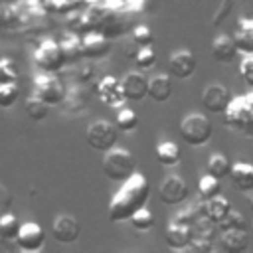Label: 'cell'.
Wrapping results in <instances>:
<instances>
[{
  "label": "cell",
  "instance_id": "cell-1",
  "mask_svg": "<svg viewBox=\"0 0 253 253\" xmlns=\"http://www.w3.org/2000/svg\"><path fill=\"white\" fill-rule=\"evenodd\" d=\"M150 196V184L148 180L134 172L130 178H126L125 182H121V188L117 190V194L111 198L109 204V219L115 223L126 221L132 217V213L140 208L146 206Z\"/></svg>",
  "mask_w": 253,
  "mask_h": 253
},
{
  "label": "cell",
  "instance_id": "cell-2",
  "mask_svg": "<svg viewBox=\"0 0 253 253\" xmlns=\"http://www.w3.org/2000/svg\"><path fill=\"white\" fill-rule=\"evenodd\" d=\"M101 168L105 172V176L113 182H125L126 178H130L136 172V158L132 156V152H128L126 148H117L113 146L111 150L105 152Z\"/></svg>",
  "mask_w": 253,
  "mask_h": 253
},
{
  "label": "cell",
  "instance_id": "cell-3",
  "mask_svg": "<svg viewBox=\"0 0 253 253\" xmlns=\"http://www.w3.org/2000/svg\"><path fill=\"white\" fill-rule=\"evenodd\" d=\"M213 134L211 121L202 113H190L180 121V136L188 146H204Z\"/></svg>",
  "mask_w": 253,
  "mask_h": 253
},
{
  "label": "cell",
  "instance_id": "cell-4",
  "mask_svg": "<svg viewBox=\"0 0 253 253\" xmlns=\"http://www.w3.org/2000/svg\"><path fill=\"white\" fill-rule=\"evenodd\" d=\"M117 136H119V126L113 125L111 121H105V119H99L95 123H91L85 130V140L91 148L99 150V152H107L115 146L117 142Z\"/></svg>",
  "mask_w": 253,
  "mask_h": 253
},
{
  "label": "cell",
  "instance_id": "cell-5",
  "mask_svg": "<svg viewBox=\"0 0 253 253\" xmlns=\"http://www.w3.org/2000/svg\"><path fill=\"white\" fill-rule=\"evenodd\" d=\"M34 63L43 73H55V71H59L63 67V63H65V55L61 51L59 42L43 40L36 47V51H34Z\"/></svg>",
  "mask_w": 253,
  "mask_h": 253
},
{
  "label": "cell",
  "instance_id": "cell-6",
  "mask_svg": "<svg viewBox=\"0 0 253 253\" xmlns=\"http://www.w3.org/2000/svg\"><path fill=\"white\" fill-rule=\"evenodd\" d=\"M32 95L40 97L47 105H59L61 101H65V89L61 85V81L57 77H53L51 73H43L34 79Z\"/></svg>",
  "mask_w": 253,
  "mask_h": 253
},
{
  "label": "cell",
  "instance_id": "cell-7",
  "mask_svg": "<svg viewBox=\"0 0 253 253\" xmlns=\"http://www.w3.org/2000/svg\"><path fill=\"white\" fill-rule=\"evenodd\" d=\"M188 184L182 176H166L162 182H160V188H158V198L162 204L166 206H178L182 202H186L188 198Z\"/></svg>",
  "mask_w": 253,
  "mask_h": 253
},
{
  "label": "cell",
  "instance_id": "cell-8",
  "mask_svg": "<svg viewBox=\"0 0 253 253\" xmlns=\"http://www.w3.org/2000/svg\"><path fill=\"white\" fill-rule=\"evenodd\" d=\"M43 243H45V231L42 229L40 223L26 221V223L20 225V231H18V237H16L18 249L28 251V253H36L43 247Z\"/></svg>",
  "mask_w": 253,
  "mask_h": 253
},
{
  "label": "cell",
  "instance_id": "cell-9",
  "mask_svg": "<svg viewBox=\"0 0 253 253\" xmlns=\"http://www.w3.org/2000/svg\"><path fill=\"white\" fill-rule=\"evenodd\" d=\"M79 233H81V225L79 221L69 215V213H59L53 217V223H51V237L57 241V243H75L79 239Z\"/></svg>",
  "mask_w": 253,
  "mask_h": 253
},
{
  "label": "cell",
  "instance_id": "cell-10",
  "mask_svg": "<svg viewBox=\"0 0 253 253\" xmlns=\"http://www.w3.org/2000/svg\"><path fill=\"white\" fill-rule=\"evenodd\" d=\"M97 95L99 99L107 105V107H113V109H121L125 107V103L128 101L125 91H123V83L115 77H103L99 83H97Z\"/></svg>",
  "mask_w": 253,
  "mask_h": 253
},
{
  "label": "cell",
  "instance_id": "cell-11",
  "mask_svg": "<svg viewBox=\"0 0 253 253\" xmlns=\"http://www.w3.org/2000/svg\"><path fill=\"white\" fill-rule=\"evenodd\" d=\"M229 103H231V93L219 83L208 85L202 93V105L210 113H225Z\"/></svg>",
  "mask_w": 253,
  "mask_h": 253
},
{
  "label": "cell",
  "instance_id": "cell-12",
  "mask_svg": "<svg viewBox=\"0 0 253 253\" xmlns=\"http://www.w3.org/2000/svg\"><path fill=\"white\" fill-rule=\"evenodd\" d=\"M168 71L176 79H188L196 71V55L190 49H178L168 57Z\"/></svg>",
  "mask_w": 253,
  "mask_h": 253
},
{
  "label": "cell",
  "instance_id": "cell-13",
  "mask_svg": "<svg viewBox=\"0 0 253 253\" xmlns=\"http://www.w3.org/2000/svg\"><path fill=\"white\" fill-rule=\"evenodd\" d=\"M81 43H83V57L89 59H101L111 51L109 36L99 30H89V34L83 36Z\"/></svg>",
  "mask_w": 253,
  "mask_h": 253
},
{
  "label": "cell",
  "instance_id": "cell-14",
  "mask_svg": "<svg viewBox=\"0 0 253 253\" xmlns=\"http://www.w3.org/2000/svg\"><path fill=\"white\" fill-rule=\"evenodd\" d=\"M190 243H192V225L172 219L166 227V245L174 251H182L188 249Z\"/></svg>",
  "mask_w": 253,
  "mask_h": 253
},
{
  "label": "cell",
  "instance_id": "cell-15",
  "mask_svg": "<svg viewBox=\"0 0 253 253\" xmlns=\"http://www.w3.org/2000/svg\"><path fill=\"white\" fill-rule=\"evenodd\" d=\"M121 83L128 101H142L148 95V79L138 71H128L121 79Z\"/></svg>",
  "mask_w": 253,
  "mask_h": 253
},
{
  "label": "cell",
  "instance_id": "cell-16",
  "mask_svg": "<svg viewBox=\"0 0 253 253\" xmlns=\"http://www.w3.org/2000/svg\"><path fill=\"white\" fill-rule=\"evenodd\" d=\"M237 51H239V49H237L235 40L229 38L227 34H219V36H215L213 42H211V55H213V59L219 61V63H229V61H233L235 55H237Z\"/></svg>",
  "mask_w": 253,
  "mask_h": 253
},
{
  "label": "cell",
  "instance_id": "cell-17",
  "mask_svg": "<svg viewBox=\"0 0 253 253\" xmlns=\"http://www.w3.org/2000/svg\"><path fill=\"white\" fill-rule=\"evenodd\" d=\"M219 247L227 253H241L249 247L247 229H223L219 235Z\"/></svg>",
  "mask_w": 253,
  "mask_h": 253
},
{
  "label": "cell",
  "instance_id": "cell-18",
  "mask_svg": "<svg viewBox=\"0 0 253 253\" xmlns=\"http://www.w3.org/2000/svg\"><path fill=\"white\" fill-rule=\"evenodd\" d=\"M231 211V204L227 198L223 196H215V198H210V200H202V213L213 221L215 225Z\"/></svg>",
  "mask_w": 253,
  "mask_h": 253
},
{
  "label": "cell",
  "instance_id": "cell-19",
  "mask_svg": "<svg viewBox=\"0 0 253 253\" xmlns=\"http://www.w3.org/2000/svg\"><path fill=\"white\" fill-rule=\"evenodd\" d=\"M172 95V79L166 73H158L148 79V97L156 103L168 101Z\"/></svg>",
  "mask_w": 253,
  "mask_h": 253
},
{
  "label": "cell",
  "instance_id": "cell-20",
  "mask_svg": "<svg viewBox=\"0 0 253 253\" xmlns=\"http://www.w3.org/2000/svg\"><path fill=\"white\" fill-rule=\"evenodd\" d=\"M233 40L241 53L245 55L253 53V18H239Z\"/></svg>",
  "mask_w": 253,
  "mask_h": 253
},
{
  "label": "cell",
  "instance_id": "cell-21",
  "mask_svg": "<svg viewBox=\"0 0 253 253\" xmlns=\"http://www.w3.org/2000/svg\"><path fill=\"white\" fill-rule=\"evenodd\" d=\"M229 178H231V182L235 184L237 190L251 192L253 190V164H249V162H235L231 166Z\"/></svg>",
  "mask_w": 253,
  "mask_h": 253
},
{
  "label": "cell",
  "instance_id": "cell-22",
  "mask_svg": "<svg viewBox=\"0 0 253 253\" xmlns=\"http://www.w3.org/2000/svg\"><path fill=\"white\" fill-rule=\"evenodd\" d=\"M59 45L65 55V61H77L83 55V43H81L79 36L73 32H65L59 40Z\"/></svg>",
  "mask_w": 253,
  "mask_h": 253
},
{
  "label": "cell",
  "instance_id": "cell-23",
  "mask_svg": "<svg viewBox=\"0 0 253 253\" xmlns=\"http://www.w3.org/2000/svg\"><path fill=\"white\" fill-rule=\"evenodd\" d=\"M156 160L162 166H176L180 162V148H178V144L172 142V140L160 142L156 146Z\"/></svg>",
  "mask_w": 253,
  "mask_h": 253
},
{
  "label": "cell",
  "instance_id": "cell-24",
  "mask_svg": "<svg viewBox=\"0 0 253 253\" xmlns=\"http://www.w3.org/2000/svg\"><path fill=\"white\" fill-rule=\"evenodd\" d=\"M231 162L227 160V156H223V154H219V152H215V154H211L210 158H208V172L211 174V176H215V178H219V180H223V178H227L229 174H231Z\"/></svg>",
  "mask_w": 253,
  "mask_h": 253
},
{
  "label": "cell",
  "instance_id": "cell-25",
  "mask_svg": "<svg viewBox=\"0 0 253 253\" xmlns=\"http://www.w3.org/2000/svg\"><path fill=\"white\" fill-rule=\"evenodd\" d=\"M219 192H221V180L219 178L211 176L210 172L200 178V182H198V194H200L202 200L215 198V196H219Z\"/></svg>",
  "mask_w": 253,
  "mask_h": 253
},
{
  "label": "cell",
  "instance_id": "cell-26",
  "mask_svg": "<svg viewBox=\"0 0 253 253\" xmlns=\"http://www.w3.org/2000/svg\"><path fill=\"white\" fill-rule=\"evenodd\" d=\"M26 111H28V117H30L32 121H43V119H47L49 105H47L45 101H42L40 97L32 95V97H28V101H26Z\"/></svg>",
  "mask_w": 253,
  "mask_h": 253
},
{
  "label": "cell",
  "instance_id": "cell-27",
  "mask_svg": "<svg viewBox=\"0 0 253 253\" xmlns=\"http://www.w3.org/2000/svg\"><path fill=\"white\" fill-rule=\"evenodd\" d=\"M18 231H20V223H18L16 215L10 213V211H6V213L0 217V237H2L4 241H10V239L16 241Z\"/></svg>",
  "mask_w": 253,
  "mask_h": 253
},
{
  "label": "cell",
  "instance_id": "cell-28",
  "mask_svg": "<svg viewBox=\"0 0 253 253\" xmlns=\"http://www.w3.org/2000/svg\"><path fill=\"white\" fill-rule=\"evenodd\" d=\"M115 125L119 126V130H125V132H130L138 126V115L128 109V107H121L119 113H117V121Z\"/></svg>",
  "mask_w": 253,
  "mask_h": 253
},
{
  "label": "cell",
  "instance_id": "cell-29",
  "mask_svg": "<svg viewBox=\"0 0 253 253\" xmlns=\"http://www.w3.org/2000/svg\"><path fill=\"white\" fill-rule=\"evenodd\" d=\"M128 221H130V225H132L134 229H138V231H148V229L154 227V215H152V211H150L148 208L136 210Z\"/></svg>",
  "mask_w": 253,
  "mask_h": 253
},
{
  "label": "cell",
  "instance_id": "cell-30",
  "mask_svg": "<svg viewBox=\"0 0 253 253\" xmlns=\"http://www.w3.org/2000/svg\"><path fill=\"white\" fill-rule=\"evenodd\" d=\"M134 63H136V67L138 69H152L154 67V63H156V53H154V49L150 47V45H142V47H138V51H136V55H134Z\"/></svg>",
  "mask_w": 253,
  "mask_h": 253
},
{
  "label": "cell",
  "instance_id": "cell-31",
  "mask_svg": "<svg viewBox=\"0 0 253 253\" xmlns=\"http://www.w3.org/2000/svg\"><path fill=\"white\" fill-rule=\"evenodd\" d=\"M217 227H219L221 231H223V229H247V223H245L243 213L231 208V211L217 223Z\"/></svg>",
  "mask_w": 253,
  "mask_h": 253
},
{
  "label": "cell",
  "instance_id": "cell-32",
  "mask_svg": "<svg viewBox=\"0 0 253 253\" xmlns=\"http://www.w3.org/2000/svg\"><path fill=\"white\" fill-rule=\"evenodd\" d=\"M20 97V89L16 83H0V107H12Z\"/></svg>",
  "mask_w": 253,
  "mask_h": 253
},
{
  "label": "cell",
  "instance_id": "cell-33",
  "mask_svg": "<svg viewBox=\"0 0 253 253\" xmlns=\"http://www.w3.org/2000/svg\"><path fill=\"white\" fill-rule=\"evenodd\" d=\"M20 22V12L12 4H2L0 6V26L2 28H14Z\"/></svg>",
  "mask_w": 253,
  "mask_h": 253
},
{
  "label": "cell",
  "instance_id": "cell-34",
  "mask_svg": "<svg viewBox=\"0 0 253 253\" xmlns=\"http://www.w3.org/2000/svg\"><path fill=\"white\" fill-rule=\"evenodd\" d=\"M18 81V69L8 57H0V83H16Z\"/></svg>",
  "mask_w": 253,
  "mask_h": 253
},
{
  "label": "cell",
  "instance_id": "cell-35",
  "mask_svg": "<svg viewBox=\"0 0 253 253\" xmlns=\"http://www.w3.org/2000/svg\"><path fill=\"white\" fill-rule=\"evenodd\" d=\"M132 42H134L138 47H142V45H152L154 36H152V32H150L148 26H134V30H132Z\"/></svg>",
  "mask_w": 253,
  "mask_h": 253
},
{
  "label": "cell",
  "instance_id": "cell-36",
  "mask_svg": "<svg viewBox=\"0 0 253 253\" xmlns=\"http://www.w3.org/2000/svg\"><path fill=\"white\" fill-rule=\"evenodd\" d=\"M79 6V0H45V8L51 12H71Z\"/></svg>",
  "mask_w": 253,
  "mask_h": 253
},
{
  "label": "cell",
  "instance_id": "cell-37",
  "mask_svg": "<svg viewBox=\"0 0 253 253\" xmlns=\"http://www.w3.org/2000/svg\"><path fill=\"white\" fill-rule=\"evenodd\" d=\"M239 73H241V79L253 87V53L251 55H245L239 63Z\"/></svg>",
  "mask_w": 253,
  "mask_h": 253
},
{
  "label": "cell",
  "instance_id": "cell-38",
  "mask_svg": "<svg viewBox=\"0 0 253 253\" xmlns=\"http://www.w3.org/2000/svg\"><path fill=\"white\" fill-rule=\"evenodd\" d=\"M91 6H95V10H119L123 8V0H87Z\"/></svg>",
  "mask_w": 253,
  "mask_h": 253
},
{
  "label": "cell",
  "instance_id": "cell-39",
  "mask_svg": "<svg viewBox=\"0 0 253 253\" xmlns=\"http://www.w3.org/2000/svg\"><path fill=\"white\" fill-rule=\"evenodd\" d=\"M10 206H12V192L0 182V217L10 210Z\"/></svg>",
  "mask_w": 253,
  "mask_h": 253
},
{
  "label": "cell",
  "instance_id": "cell-40",
  "mask_svg": "<svg viewBox=\"0 0 253 253\" xmlns=\"http://www.w3.org/2000/svg\"><path fill=\"white\" fill-rule=\"evenodd\" d=\"M251 233H253V221H251Z\"/></svg>",
  "mask_w": 253,
  "mask_h": 253
}]
</instances>
